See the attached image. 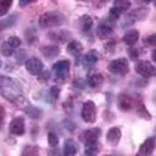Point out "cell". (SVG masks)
<instances>
[{
    "mask_svg": "<svg viewBox=\"0 0 156 156\" xmlns=\"http://www.w3.org/2000/svg\"><path fill=\"white\" fill-rule=\"evenodd\" d=\"M0 94L5 99L15 102L20 96H22V85L20 82L10 77L0 76Z\"/></svg>",
    "mask_w": 156,
    "mask_h": 156,
    "instance_id": "cell-1",
    "label": "cell"
},
{
    "mask_svg": "<svg viewBox=\"0 0 156 156\" xmlns=\"http://www.w3.org/2000/svg\"><path fill=\"white\" fill-rule=\"evenodd\" d=\"M65 16L58 12V11H48L45 13H43L39 20L38 23L41 28H54V27H58L63 23Z\"/></svg>",
    "mask_w": 156,
    "mask_h": 156,
    "instance_id": "cell-2",
    "label": "cell"
},
{
    "mask_svg": "<svg viewBox=\"0 0 156 156\" xmlns=\"http://www.w3.org/2000/svg\"><path fill=\"white\" fill-rule=\"evenodd\" d=\"M55 74H56V80L60 83H63L69 73V61L68 60H60L52 66Z\"/></svg>",
    "mask_w": 156,
    "mask_h": 156,
    "instance_id": "cell-3",
    "label": "cell"
},
{
    "mask_svg": "<svg viewBox=\"0 0 156 156\" xmlns=\"http://www.w3.org/2000/svg\"><path fill=\"white\" fill-rule=\"evenodd\" d=\"M82 118L87 123H94L96 119V107L93 101H85L82 107Z\"/></svg>",
    "mask_w": 156,
    "mask_h": 156,
    "instance_id": "cell-4",
    "label": "cell"
},
{
    "mask_svg": "<svg viewBox=\"0 0 156 156\" xmlns=\"http://www.w3.org/2000/svg\"><path fill=\"white\" fill-rule=\"evenodd\" d=\"M108 71L115 73V74H126L128 72V61L127 58L124 57H119V58H116L113 61L110 62L108 65Z\"/></svg>",
    "mask_w": 156,
    "mask_h": 156,
    "instance_id": "cell-5",
    "label": "cell"
},
{
    "mask_svg": "<svg viewBox=\"0 0 156 156\" xmlns=\"http://www.w3.org/2000/svg\"><path fill=\"white\" fill-rule=\"evenodd\" d=\"M135 72L145 78H149V77H152L155 74V67L151 62L149 61H139L136 65H135Z\"/></svg>",
    "mask_w": 156,
    "mask_h": 156,
    "instance_id": "cell-6",
    "label": "cell"
},
{
    "mask_svg": "<svg viewBox=\"0 0 156 156\" xmlns=\"http://www.w3.org/2000/svg\"><path fill=\"white\" fill-rule=\"evenodd\" d=\"M43 62L38 57H30L26 61V69L30 74H39L43 72Z\"/></svg>",
    "mask_w": 156,
    "mask_h": 156,
    "instance_id": "cell-7",
    "label": "cell"
},
{
    "mask_svg": "<svg viewBox=\"0 0 156 156\" xmlns=\"http://www.w3.org/2000/svg\"><path fill=\"white\" fill-rule=\"evenodd\" d=\"M100 134H101V129L100 128H90V129H87L82 134V140L84 141L85 145H89V144L96 143L99 140Z\"/></svg>",
    "mask_w": 156,
    "mask_h": 156,
    "instance_id": "cell-8",
    "label": "cell"
},
{
    "mask_svg": "<svg viewBox=\"0 0 156 156\" xmlns=\"http://www.w3.org/2000/svg\"><path fill=\"white\" fill-rule=\"evenodd\" d=\"M9 130L13 135H23L24 134V119L22 117H16L11 121Z\"/></svg>",
    "mask_w": 156,
    "mask_h": 156,
    "instance_id": "cell-9",
    "label": "cell"
},
{
    "mask_svg": "<svg viewBox=\"0 0 156 156\" xmlns=\"http://www.w3.org/2000/svg\"><path fill=\"white\" fill-rule=\"evenodd\" d=\"M155 149V139L154 138H147L139 147V151L136 152L135 156H151Z\"/></svg>",
    "mask_w": 156,
    "mask_h": 156,
    "instance_id": "cell-10",
    "label": "cell"
},
{
    "mask_svg": "<svg viewBox=\"0 0 156 156\" xmlns=\"http://www.w3.org/2000/svg\"><path fill=\"white\" fill-rule=\"evenodd\" d=\"M113 32L112 23L110 22H101L96 28V35L100 39H107Z\"/></svg>",
    "mask_w": 156,
    "mask_h": 156,
    "instance_id": "cell-11",
    "label": "cell"
},
{
    "mask_svg": "<svg viewBox=\"0 0 156 156\" xmlns=\"http://www.w3.org/2000/svg\"><path fill=\"white\" fill-rule=\"evenodd\" d=\"M117 104H118V107L122 110V111H129L133 106V100L129 95L122 93L118 95L117 98Z\"/></svg>",
    "mask_w": 156,
    "mask_h": 156,
    "instance_id": "cell-12",
    "label": "cell"
},
{
    "mask_svg": "<svg viewBox=\"0 0 156 156\" xmlns=\"http://www.w3.org/2000/svg\"><path fill=\"white\" fill-rule=\"evenodd\" d=\"M121 139V129L118 127H112L106 135V140L111 146H116Z\"/></svg>",
    "mask_w": 156,
    "mask_h": 156,
    "instance_id": "cell-13",
    "label": "cell"
},
{
    "mask_svg": "<svg viewBox=\"0 0 156 156\" xmlns=\"http://www.w3.org/2000/svg\"><path fill=\"white\" fill-rule=\"evenodd\" d=\"M78 151V145L73 139H67L63 145V156H74Z\"/></svg>",
    "mask_w": 156,
    "mask_h": 156,
    "instance_id": "cell-14",
    "label": "cell"
},
{
    "mask_svg": "<svg viewBox=\"0 0 156 156\" xmlns=\"http://www.w3.org/2000/svg\"><path fill=\"white\" fill-rule=\"evenodd\" d=\"M17 20H18V15L17 13H12L6 18L0 20V30H5V29H7L10 27H13L16 24Z\"/></svg>",
    "mask_w": 156,
    "mask_h": 156,
    "instance_id": "cell-15",
    "label": "cell"
},
{
    "mask_svg": "<svg viewBox=\"0 0 156 156\" xmlns=\"http://www.w3.org/2000/svg\"><path fill=\"white\" fill-rule=\"evenodd\" d=\"M83 51V45L76 40H72L71 43H68L67 45V52H69L71 55H73L76 58H78V56L82 54Z\"/></svg>",
    "mask_w": 156,
    "mask_h": 156,
    "instance_id": "cell-16",
    "label": "cell"
},
{
    "mask_svg": "<svg viewBox=\"0 0 156 156\" xmlns=\"http://www.w3.org/2000/svg\"><path fill=\"white\" fill-rule=\"evenodd\" d=\"M99 58H100L99 52L95 51V50H90V51L84 56V58H83V63H84L87 67H89V66H94V65L99 61Z\"/></svg>",
    "mask_w": 156,
    "mask_h": 156,
    "instance_id": "cell-17",
    "label": "cell"
},
{
    "mask_svg": "<svg viewBox=\"0 0 156 156\" xmlns=\"http://www.w3.org/2000/svg\"><path fill=\"white\" fill-rule=\"evenodd\" d=\"M138 39H139V32L136 29H130L123 35V41L130 46L134 45L138 41Z\"/></svg>",
    "mask_w": 156,
    "mask_h": 156,
    "instance_id": "cell-18",
    "label": "cell"
},
{
    "mask_svg": "<svg viewBox=\"0 0 156 156\" xmlns=\"http://www.w3.org/2000/svg\"><path fill=\"white\" fill-rule=\"evenodd\" d=\"M147 15V9L145 7H136L130 13H128V18H132V23L134 21H140Z\"/></svg>",
    "mask_w": 156,
    "mask_h": 156,
    "instance_id": "cell-19",
    "label": "cell"
},
{
    "mask_svg": "<svg viewBox=\"0 0 156 156\" xmlns=\"http://www.w3.org/2000/svg\"><path fill=\"white\" fill-rule=\"evenodd\" d=\"M88 85L91 88H99L101 87V84L104 83V77L101 73H94L91 76L88 77Z\"/></svg>",
    "mask_w": 156,
    "mask_h": 156,
    "instance_id": "cell-20",
    "label": "cell"
},
{
    "mask_svg": "<svg viewBox=\"0 0 156 156\" xmlns=\"http://www.w3.org/2000/svg\"><path fill=\"white\" fill-rule=\"evenodd\" d=\"M41 52L46 58H52V57H56L60 54V49H58V46L49 45V46H43Z\"/></svg>",
    "mask_w": 156,
    "mask_h": 156,
    "instance_id": "cell-21",
    "label": "cell"
},
{
    "mask_svg": "<svg viewBox=\"0 0 156 156\" xmlns=\"http://www.w3.org/2000/svg\"><path fill=\"white\" fill-rule=\"evenodd\" d=\"M79 26L83 32H89L93 27V18L89 15H83L79 18Z\"/></svg>",
    "mask_w": 156,
    "mask_h": 156,
    "instance_id": "cell-22",
    "label": "cell"
},
{
    "mask_svg": "<svg viewBox=\"0 0 156 156\" xmlns=\"http://www.w3.org/2000/svg\"><path fill=\"white\" fill-rule=\"evenodd\" d=\"M23 110L32 117V118H40L41 116V111L37 107H34L33 105H30L28 101H26V107H23Z\"/></svg>",
    "mask_w": 156,
    "mask_h": 156,
    "instance_id": "cell-23",
    "label": "cell"
},
{
    "mask_svg": "<svg viewBox=\"0 0 156 156\" xmlns=\"http://www.w3.org/2000/svg\"><path fill=\"white\" fill-rule=\"evenodd\" d=\"M21 156H39V149L37 145H26L21 152Z\"/></svg>",
    "mask_w": 156,
    "mask_h": 156,
    "instance_id": "cell-24",
    "label": "cell"
},
{
    "mask_svg": "<svg viewBox=\"0 0 156 156\" xmlns=\"http://www.w3.org/2000/svg\"><path fill=\"white\" fill-rule=\"evenodd\" d=\"M99 151H100V144L98 141L89 144V145H85V155L87 156H95Z\"/></svg>",
    "mask_w": 156,
    "mask_h": 156,
    "instance_id": "cell-25",
    "label": "cell"
},
{
    "mask_svg": "<svg viewBox=\"0 0 156 156\" xmlns=\"http://www.w3.org/2000/svg\"><path fill=\"white\" fill-rule=\"evenodd\" d=\"M49 35H50V38H51L52 40L63 43V41L67 40V35H69V33H67V32H62V30H61V32H52V33H50Z\"/></svg>",
    "mask_w": 156,
    "mask_h": 156,
    "instance_id": "cell-26",
    "label": "cell"
},
{
    "mask_svg": "<svg viewBox=\"0 0 156 156\" xmlns=\"http://www.w3.org/2000/svg\"><path fill=\"white\" fill-rule=\"evenodd\" d=\"M113 6L117 7V9L123 13L124 11H127V10L130 7V2H129V1H121V0H117V1L113 2Z\"/></svg>",
    "mask_w": 156,
    "mask_h": 156,
    "instance_id": "cell-27",
    "label": "cell"
},
{
    "mask_svg": "<svg viewBox=\"0 0 156 156\" xmlns=\"http://www.w3.org/2000/svg\"><path fill=\"white\" fill-rule=\"evenodd\" d=\"M0 50H1V54H2L4 56H11V55L13 54V48H12L7 41H5V43L1 44Z\"/></svg>",
    "mask_w": 156,
    "mask_h": 156,
    "instance_id": "cell-28",
    "label": "cell"
},
{
    "mask_svg": "<svg viewBox=\"0 0 156 156\" xmlns=\"http://www.w3.org/2000/svg\"><path fill=\"white\" fill-rule=\"evenodd\" d=\"M11 5H12L11 0H2V1H0V16L6 15L9 9L11 7Z\"/></svg>",
    "mask_w": 156,
    "mask_h": 156,
    "instance_id": "cell-29",
    "label": "cell"
},
{
    "mask_svg": "<svg viewBox=\"0 0 156 156\" xmlns=\"http://www.w3.org/2000/svg\"><path fill=\"white\" fill-rule=\"evenodd\" d=\"M48 143L51 147H56L58 145V136L54 133V132H50L48 134Z\"/></svg>",
    "mask_w": 156,
    "mask_h": 156,
    "instance_id": "cell-30",
    "label": "cell"
},
{
    "mask_svg": "<svg viewBox=\"0 0 156 156\" xmlns=\"http://www.w3.org/2000/svg\"><path fill=\"white\" fill-rule=\"evenodd\" d=\"M136 111H138V113H139L143 118H147V119H150V118H151V117H150V113L145 110V107H144L143 102H139V105H136Z\"/></svg>",
    "mask_w": 156,
    "mask_h": 156,
    "instance_id": "cell-31",
    "label": "cell"
},
{
    "mask_svg": "<svg viewBox=\"0 0 156 156\" xmlns=\"http://www.w3.org/2000/svg\"><path fill=\"white\" fill-rule=\"evenodd\" d=\"M7 43L15 49V48H18V46L21 45V39H20L18 37H16V35H12V37H10V38L7 39Z\"/></svg>",
    "mask_w": 156,
    "mask_h": 156,
    "instance_id": "cell-32",
    "label": "cell"
},
{
    "mask_svg": "<svg viewBox=\"0 0 156 156\" xmlns=\"http://www.w3.org/2000/svg\"><path fill=\"white\" fill-rule=\"evenodd\" d=\"M50 94H51V96H52L54 99H57L58 95H60V88L56 87V85L51 87V88H50Z\"/></svg>",
    "mask_w": 156,
    "mask_h": 156,
    "instance_id": "cell-33",
    "label": "cell"
},
{
    "mask_svg": "<svg viewBox=\"0 0 156 156\" xmlns=\"http://www.w3.org/2000/svg\"><path fill=\"white\" fill-rule=\"evenodd\" d=\"M49 78H50V73H49L48 71H44L41 74H39L38 80H40V82H46V80H49Z\"/></svg>",
    "mask_w": 156,
    "mask_h": 156,
    "instance_id": "cell-34",
    "label": "cell"
},
{
    "mask_svg": "<svg viewBox=\"0 0 156 156\" xmlns=\"http://www.w3.org/2000/svg\"><path fill=\"white\" fill-rule=\"evenodd\" d=\"M4 121H5V108L0 105V129L4 126Z\"/></svg>",
    "mask_w": 156,
    "mask_h": 156,
    "instance_id": "cell-35",
    "label": "cell"
},
{
    "mask_svg": "<svg viewBox=\"0 0 156 156\" xmlns=\"http://www.w3.org/2000/svg\"><path fill=\"white\" fill-rule=\"evenodd\" d=\"M23 56H26V52L24 51H20V52L16 54V60H17L18 63H22L24 61V57Z\"/></svg>",
    "mask_w": 156,
    "mask_h": 156,
    "instance_id": "cell-36",
    "label": "cell"
},
{
    "mask_svg": "<svg viewBox=\"0 0 156 156\" xmlns=\"http://www.w3.org/2000/svg\"><path fill=\"white\" fill-rule=\"evenodd\" d=\"M129 55H130V58H132V60H135V58L138 57L139 52H138V50H136V49L132 48V49H129Z\"/></svg>",
    "mask_w": 156,
    "mask_h": 156,
    "instance_id": "cell-37",
    "label": "cell"
},
{
    "mask_svg": "<svg viewBox=\"0 0 156 156\" xmlns=\"http://www.w3.org/2000/svg\"><path fill=\"white\" fill-rule=\"evenodd\" d=\"M155 35H151V37H149V38H146L145 39V44H149V45H155Z\"/></svg>",
    "mask_w": 156,
    "mask_h": 156,
    "instance_id": "cell-38",
    "label": "cell"
},
{
    "mask_svg": "<svg viewBox=\"0 0 156 156\" xmlns=\"http://www.w3.org/2000/svg\"><path fill=\"white\" fill-rule=\"evenodd\" d=\"M54 150H51L50 151V156H61V154H60V150H57L56 147H52Z\"/></svg>",
    "mask_w": 156,
    "mask_h": 156,
    "instance_id": "cell-39",
    "label": "cell"
},
{
    "mask_svg": "<svg viewBox=\"0 0 156 156\" xmlns=\"http://www.w3.org/2000/svg\"><path fill=\"white\" fill-rule=\"evenodd\" d=\"M27 4H29V1H21V2H20L21 6H24V5H27Z\"/></svg>",
    "mask_w": 156,
    "mask_h": 156,
    "instance_id": "cell-40",
    "label": "cell"
},
{
    "mask_svg": "<svg viewBox=\"0 0 156 156\" xmlns=\"http://www.w3.org/2000/svg\"><path fill=\"white\" fill-rule=\"evenodd\" d=\"M1 65H2V62H1V60H0V67H1Z\"/></svg>",
    "mask_w": 156,
    "mask_h": 156,
    "instance_id": "cell-41",
    "label": "cell"
}]
</instances>
